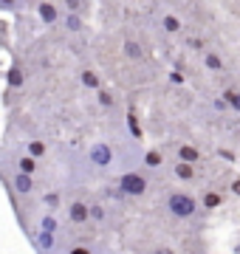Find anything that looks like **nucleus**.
Here are the masks:
<instances>
[{"label":"nucleus","mask_w":240,"mask_h":254,"mask_svg":"<svg viewBox=\"0 0 240 254\" xmlns=\"http://www.w3.org/2000/svg\"><path fill=\"white\" fill-rule=\"evenodd\" d=\"M167 209H170L173 218L189 220V218H195V212H198V200H195L192 195H186V192H170V195H167Z\"/></svg>","instance_id":"1"},{"label":"nucleus","mask_w":240,"mask_h":254,"mask_svg":"<svg viewBox=\"0 0 240 254\" xmlns=\"http://www.w3.org/2000/svg\"><path fill=\"white\" fill-rule=\"evenodd\" d=\"M9 187L17 195H23V198H28V195H34V190H37V181H34V175H26V173H14L9 175Z\"/></svg>","instance_id":"3"},{"label":"nucleus","mask_w":240,"mask_h":254,"mask_svg":"<svg viewBox=\"0 0 240 254\" xmlns=\"http://www.w3.org/2000/svg\"><path fill=\"white\" fill-rule=\"evenodd\" d=\"M96 93H99V105H105V108H113V93L102 91V88H99Z\"/></svg>","instance_id":"23"},{"label":"nucleus","mask_w":240,"mask_h":254,"mask_svg":"<svg viewBox=\"0 0 240 254\" xmlns=\"http://www.w3.org/2000/svg\"><path fill=\"white\" fill-rule=\"evenodd\" d=\"M40 229H43V232H51V235H57L60 223H57V218L48 212V215H43V220H40Z\"/></svg>","instance_id":"20"},{"label":"nucleus","mask_w":240,"mask_h":254,"mask_svg":"<svg viewBox=\"0 0 240 254\" xmlns=\"http://www.w3.org/2000/svg\"><path fill=\"white\" fill-rule=\"evenodd\" d=\"M62 6L71 11V14H79V11L85 9V0H62Z\"/></svg>","instance_id":"22"},{"label":"nucleus","mask_w":240,"mask_h":254,"mask_svg":"<svg viewBox=\"0 0 240 254\" xmlns=\"http://www.w3.org/2000/svg\"><path fill=\"white\" fill-rule=\"evenodd\" d=\"M203 206L206 209H218L221 206V195H218V192H206V195H203Z\"/></svg>","instance_id":"21"},{"label":"nucleus","mask_w":240,"mask_h":254,"mask_svg":"<svg viewBox=\"0 0 240 254\" xmlns=\"http://www.w3.org/2000/svg\"><path fill=\"white\" fill-rule=\"evenodd\" d=\"M46 141H28V147H26V155H31V158H34V161H40V158H43V155H46Z\"/></svg>","instance_id":"15"},{"label":"nucleus","mask_w":240,"mask_h":254,"mask_svg":"<svg viewBox=\"0 0 240 254\" xmlns=\"http://www.w3.org/2000/svg\"><path fill=\"white\" fill-rule=\"evenodd\" d=\"M156 254H176V252H173V249H158Z\"/></svg>","instance_id":"28"},{"label":"nucleus","mask_w":240,"mask_h":254,"mask_svg":"<svg viewBox=\"0 0 240 254\" xmlns=\"http://www.w3.org/2000/svg\"><path fill=\"white\" fill-rule=\"evenodd\" d=\"M37 14H40V20H43L46 26H54L57 20H60V9H57V3H51V0L37 3Z\"/></svg>","instance_id":"5"},{"label":"nucleus","mask_w":240,"mask_h":254,"mask_svg":"<svg viewBox=\"0 0 240 254\" xmlns=\"http://www.w3.org/2000/svg\"><path fill=\"white\" fill-rule=\"evenodd\" d=\"M226 102H229L235 110H240V93H238V91H229V93H226Z\"/></svg>","instance_id":"24"},{"label":"nucleus","mask_w":240,"mask_h":254,"mask_svg":"<svg viewBox=\"0 0 240 254\" xmlns=\"http://www.w3.org/2000/svg\"><path fill=\"white\" fill-rule=\"evenodd\" d=\"M88 161H91L93 167L105 170V167L113 164V150L105 144V141H96V144H91V150H88Z\"/></svg>","instance_id":"4"},{"label":"nucleus","mask_w":240,"mask_h":254,"mask_svg":"<svg viewBox=\"0 0 240 254\" xmlns=\"http://www.w3.org/2000/svg\"><path fill=\"white\" fill-rule=\"evenodd\" d=\"M68 254H93L88 246H74V249H68Z\"/></svg>","instance_id":"26"},{"label":"nucleus","mask_w":240,"mask_h":254,"mask_svg":"<svg viewBox=\"0 0 240 254\" xmlns=\"http://www.w3.org/2000/svg\"><path fill=\"white\" fill-rule=\"evenodd\" d=\"M34 246H37L43 254H51L57 249V235H51V232H43V229H40L37 235H34Z\"/></svg>","instance_id":"7"},{"label":"nucleus","mask_w":240,"mask_h":254,"mask_svg":"<svg viewBox=\"0 0 240 254\" xmlns=\"http://www.w3.org/2000/svg\"><path fill=\"white\" fill-rule=\"evenodd\" d=\"M14 167H17V173L37 175V170H40V161H34L31 155H17V158H14Z\"/></svg>","instance_id":"8"},{"label":"nucleus","mask_w":240,"mask_h":254,"mask_svg":"<svg viewBox=\"0 0 240 254\" xmlns=\"http://www.w3.org/2000/svg\"><path fill=\"white\" fill-rule=\"evenodd\" d=\"M82 17H79V14H71V11H68V14H65V28H68V31H82Z\"/></svg>","instance_id":"18"},{"label":"nucleus","mask_w":240,"mask_h":254,"mask_svg":"<svg viewBox=\"0 0 240 254\" xmlns=\"http://www.w3.org/2000/svg\"><path fill=\"white\" fill-rule=\"evenodd\" d=\"M6 79H9V88L20 91V88H23V82H26V73H23V68H20V65H11V68H9V76H6Z\"/></svg>","instance_id":"11"},{"label":"nucleus","mask_w":240,"mask_h":254,"mask_svg":"<svg viewBox=\"0 0 240 254\" xmlns=\"http://www.w3.org/2000/svg\"><path fill=\"white\" fill-rule=\"evenodd\" d=\"M116 187H119L121 195H130V198H141V195L147 192L150 181H147V178H144L141 173H124V175H119Z\"/></svg>","instance_id":"2"},{"label":"nucleus","mask_w":240,"mask_h":254,"mask_svg":"<svg viewBox=\"0 0 240 254\" xmlns=\"http://www.w3.org/2000/svg\"><path fill=\"white\" fill-rule=\"evenodd\" d=\"M161 26H164V31L167 34H178V31H181V20L178 17H173V14H164V17H161Z\"/></svg>","instance_id":"16"},{"label":"nucleus","mask_w":240,"mask_h":254,"mask_svg":"<svg viewBox=\"0 0 240 254\" xmlns=\"http://www.w3.org/2000/svg\"><path fill=\"white\" fill-rule=\"evenodd\" d=\"M124 57H130V60H141V57H144V51H141L139 43H133V40H124Z\"/></svg>","instance_id":"17"},{"label":"nucleus","mask_w":240,"mask_h":254,"mask_svg":"<svg viewBox=\"0 0 240 254\" xmlns=\"http://www.w3.org/2000/svg\"><path fill=\"white\" fill-rule=\"evenodd\" d=\"M20 6V0H0V11H14Z\"/></svg>","instance_id":"25"},{"label":"nucleus","mask_w":240,"mask_h":254,"mask_svg":"<svg viewBox=\"0 0 240 254\" xmlns=\"http://www.w3.org/2000/svg\"><path fill=\"white\" fill-rule=\"evenodd\" d=\"M161 164H164V155L158 153V150H147V153H144V167H147V170H158Z\"/></svg>","instance_id":"13"},{"label":"nucleus","mask_w":240,"mask_h":254,"mask_svg":"<svg viewBox=\"0 0 240 254\" xmlns=\"http://www.w3.org/2000/svg\"><path fill=\"white\" fill-rule=\"evenodd\" d=\"M203 65H206V68H209V71H223V60L218 54H215V51H203Z\"/></svg>","instance_id":"12"},{"label":"nucleus","mask_w":240,"mask_h":254,"mask_svg":"<svg viewBox=\"0 0 240 254\" xmlns=\"http://www.w3.org/2000/svg\"><path fill=\"white\" fill-rule=\"evenodd\" d=\"M43 203L48 206V212H57L60 203H62V198H60V192H46V195H43Z\"/></svg>","instance_id":"19"},{"label":"nucleus","mask_w":240,"mask_h":254,"mask_svg":"<svg viewBox=\"0 0 240 254\" xmlns=\"http://www.w3.org/2000/svg\"><path fill=\"white\" fill-rule=\"evenodd\" d=\"M79 82H82L85 88H91V91H99V88H102L99 73H96V71H91V68H85V71H79Z\"/></svg>","instance_id":"9"},{"label":"nucleus","mask_w":240,"mask_h":254,"mask_svg":"<svg viewBox=\"0 0 240 254\" xmlns=\"http://www.w3.org/2000/svg\"><path fill=\"white\" fill-rule=\"evenodd\" d=\"M68 220L71 223H88V203L85 200H71L68 203Z\"/></svg>","instance_id":"6"},{"label":"nucleus","mask_w":240,"mask_h":254,"mask_svg":"<svg viewBox=\"0 0 240 254\" xmlns=\"http://www.w3.org/2000/svg\"><path fill=\"white\" fill-rule=\"evenodd\" d=\"M178 161H184V164H198L201 161V153H198V150H195V147H189V144H181L178 147Z\"/></svg>","instance_id":"10"},{"label":"nucleus","mask_w":240,"mask_h":254,"mask_svg":"<svg viewBox=\"0 0 240 254\" xmlns=\"http://www.w3.org/2000/svg\"><path fill=\"white\" fill-rule=\"evenodd\" d=\"M173 173H176V178H181V181H192L195 170H192V164H184V161H178L176 167H173Z\"/></svg>","instance_id":"14"},{"label":"nucleus","mask_w":240,"mask_h":254,"mask_svg":"<svg viewBox=\"0 0 240 254\" xmlns=\"http://www.w3.org/2000/svg\"><path fill=\"white\" fill-rule=\"evenodd\" d=\"M232 192L240 198V178H235V181H232Z\"/></svg>","instance_id":"27"},{"label":"nucleus","mask_w":240,"mask_h":254,"mask_svg":"<svg viewBox=\"0 0 240 254\" xmlns=\"http://www.w3.org/2000/svg\"><path fill=\"white\" fill-rule=\"evenodd\" d=\"M235 254H240V243H238V246H235Z\"/></svg>","instance_id":"29"}]
</instances>
